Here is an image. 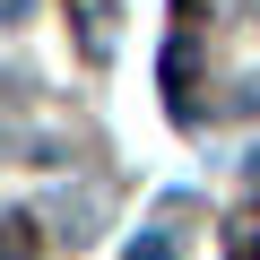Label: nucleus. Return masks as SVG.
Listing matches in <instances>:
<instances>
[{"label": "nucleus", "instance_id": "f257e3e1", "mask_svg": "<svg viewBox=\"0 0 260 260\" xmlns=\"http://www.w3.org/2000/svg\"><path fill=\"white\" fill-rule=\"evenodd\" d=\"M35 251H44L35 217H0V260H35Z\"/></svg>", "mask_w": 260, "mask_h": 260}, {"label": "nucleus", "instance_id": "f03ea898", "mask_svg": "<svg viewBox=\"0 0 260 260\" xmlns=\"http://www.w3.org/2000/svg\"><path fill=\"white\" fill-rule=\"evenodd\" d=\"M121 260H174V243H165V234H139V243H130Z\"/></svg>", "mask_w": 260, "mask_h": 260}, {"label": "nucleus", "instance_id": "7ed1b4c3", "mask_svg": "<svg viewBox=\"0 0 260 260\" xmlns=\"http://www.w3.org/2000/svg\"><path fill=\"white\" fill-rule=\"evenodd\" d=\"M0 18H26V0H0Z\"/></svg>", "mask_w": 260, "mask_h": 260}]
</instances>
